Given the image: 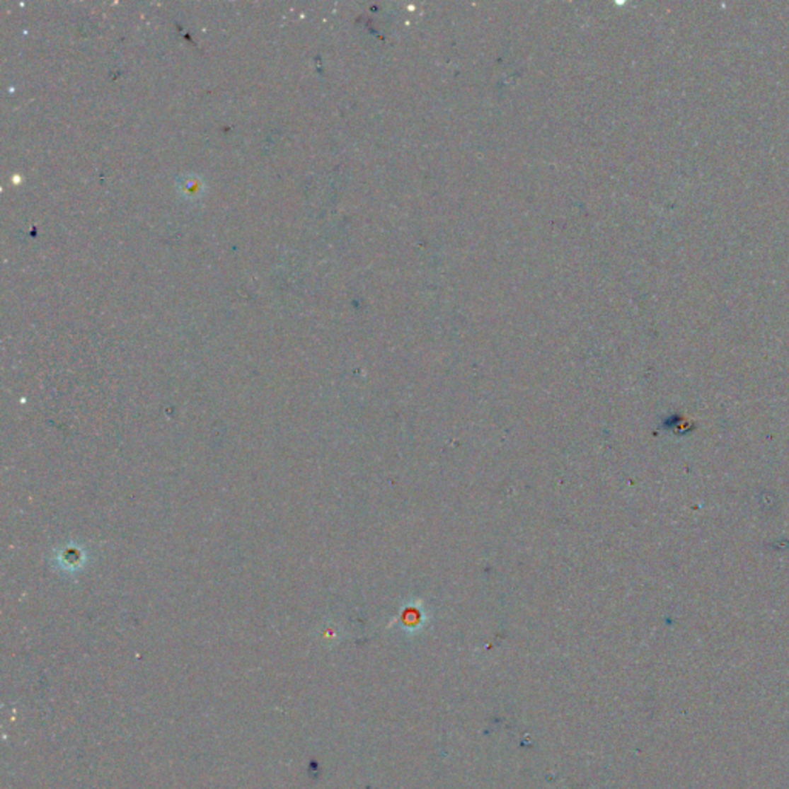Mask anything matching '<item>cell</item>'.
<instances>
[{
	"instance_id": "1",
	"label": "cell",
	"mask_w": 789,
	"mask_h": 789,
	"mask_svg": "<svg viewBox=\"0 0 789 789\" xmlns=\"http://www.w3.org/2000/svg\"><path fill=\"white\" fill-rule=\"evenodd\" d=\"M176 188L185 201H197L205 192V184L201 176L193 175V173H187V175L178 178Z\"/></svg>"
}]
</instances>
